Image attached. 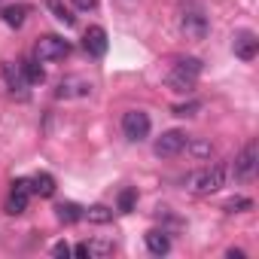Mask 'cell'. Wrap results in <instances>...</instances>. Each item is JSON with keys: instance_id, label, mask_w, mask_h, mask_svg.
I'll list each match as a JSON object with an SVG mask.
<instances>
[{"instance_id": "obj_1", "label": "cell", "mask_w": 259, "mask_h": 259, "mask_svg": "<svg viewBox=\"0 0 259 259\" xmlns=\"http://www.w3.org/2000/svg\"><path fill=\"white\" fill-rule=\"evenodd\" d=\"M226 177H229L226 165H210V168H201L189 177V189L198 195H210V192H220L226 186Z\"/></svg>"}, {"instance_id": "obj_2", "label": "cell", "mask_w": 259, "mask_h": 259, "mask_svg": "<svg viewBox=\"0 0 259 259\" xmlns=\"http://www.w3.org/2000/svg\"><path fill=\"white\" fill-rule=\"evenodd\" d=\"M70 55V43L58 34H46L37 40V61H46V64H55V61H64Z\"/></svg>"}, {"instance_id": "obj_3", "label": "cell", "mask_w": 259, "mask_h": 259, "mask_svg": "<svg viewBox=\"0 0 259 259\" xmlns=\"http://www.w3.org/2000/svg\"><path fill=\"white\" fill-rule=\"evenodd\" d=\"M256 165H259V150H256V141H250L232 162V177L235 180H253L256 177Z\"/></svg>"}, {"instance_id": "obj_4", "label": "cell", "mask_w": 259, "mask_h": 259, "mask_svg": "<svg viewBox=\"0 0 259 259\" xmlns=\"http://www.w3.org/2000/svg\"><path fill=\"white\" fill-rule=\"evenodd\" d=\"M122 135L128 141H135V144L147 141V135H150V116L144 110H128L122 116Z\"/></svg>"}, {"instance_id": "obj_5", "label": "cell", "mask_w": 259, "mask_h": 259, "mask_svg": "<svg viewBox=\"0 0 259 259\" xmlns=\"http://www.w3.org/2000/svg\"><path fill=\"white\" fill-rule=\"evenodd\" d=\"M186 135L183 132H177V128H171V132H165L159 141H156V147H153V153L159 156V159H174V156H180L183 150H186Z\"/></svg>"}, {"instance_id": "obj_6", "label": "cell", "mask_w": 259, "mask_h": 259, "mask_svg": "<svg viewBox=\"0 0 259 259\" xmlns=\"http://www.w3.org/2000/svg\"><path fill=\"white\" fill-rule=\"evenodd\" d=\"M31 195H34V192H31V180L19 177V180L13 183V189H10V198H7V213H13V217L25 213V210H28Z\"/></svg>"}, {"instance_id": "obj_7", "label": "cell", "mask_w": 259, "mask_h": 259, "mask_svg": "<svg viewBox=\"0 0 259 259\" xmlns=\"http://www.w3.org/2000/svg\"><path fill=\"white\" fill-rule=\"evenodd\" d=\"M0 73H4V82H7V89L13 92V95H19V98H28V76H25V70H22V64H13V61H4L0 64Z\"/></svg>"}, {"instance_id": "obj_8", "label": "cell", "mask_w": 259, "mask_h": 259, "mask_svg": "<svg viewBox=\"0 0 259 259\" xmlns=\"http://www.w3.org/2000/svg\"><path fill=\"white\" fill-rule=\"evenodd\" d=\"M180 28H183V34L186 37H192V40H204L207 37V16L201 13V10H183V16H180Z\"/></svg>"}, {"instance_id": "obj_9", "label": "cell", "mask_w": 259, "mask_h": 259, "mask_svg": "<svg viewBox=\"0 0 259 259\" xmlns=\"http://www.w3.org/2000/svg\"><path fill=\"white\" fill-rule=\"evenodd\" d=\"M232 52L241 58V61H253L256 52H259V37L253 31H235L232 37Z\"/></svg>"}, {"instance_id": "obj_10", "label": "cell", "mask_w": 259, "mask_h": 259, "mask_svg": "<svg viewBox=\"0 0 259 259\" xmlns=\"http://www.w3.org/2000/svg\"><path fill=\"white\" fill-rule=\"evenodd\" d=\"M107 31L101 28V25H92L85 34H82V49L92 55V58H104L107 55Z\"/></svg>"}, {"instance_id": "obj_11", "label": "cell", "mask_w": 259, "mask_h": 259, "mask_svg": "<svg viewBox=\"0 0 259 259\" xmlns=\"http://www.w3.org/2000/svg\"><path fill=\"white\" fill-rule=\"evenodd\" d=\"M165 82H168V89H171L174 95H192V92H195V79L186 76V73H180V70H174V67L168 70Z\"/></svg>"}, {"instance_id": "obj_12", "label": "cell", "mask_w": 259, "mask_h": 259, "mask_svg": "<svg viewBox=\"0 0 259 259\" xmlns=\"http://www.w3.org/2000/svg\"><path fill=\"white\" fill-rule=\"evenodd\" d=\"M147 250H150L153 256H168V253H171V238H168V232H162V229L147 232Z\"/></svg>"}, {"instance_id": "obj_13", "label": "cell", "mask_w": 259, "mask_h": 259, "mask_svg": "<svg viewBox=\"0 0 259 259\" xmlns=\"http://www.w3.org/2000/svg\"><path fill=\"white\" fill-rule=\"evenodd\" d=\"M31 192L40 195V198H52L55 195V177L49 171H40L34 180H31Z\"/></svg>"}, {"instance_id": "obj_14", "label": "cell", "mask_w": 259, "mask_h": 259, "mask_svg": "<svg viewBox=\"0 0 259 259\" xmlns=\"http://www.w3.org/2000/svg\"><path fill=\"white\" fill-rule=\"evenodd\" d=\"M28 4H16V7H4V13H0V19H4L10 28H22L25 19H28Z\"/></svg>"}, {"instance_id": "obj_15", "label": "cell", "mask_w": 259, "mask_h": 259, "mask_svg": "<svg viewBox=\"0 0 259 259\" xmlns=\"http://www.w3.org/2000/svg\"><path fill=\"white\" fill-rule=\"evenodd\" d=\"M55 217H58L61 223L73 226V223H79V220H82V207H79V204H73V201H61V204H55Z\"/></svg>"}, {"instance_id": "obj_16", "label": "cell", "mask_w": 259, "mask_h": 259, "mask_svg": "<svg viewBox=\"0 0 259 259\" xmlns=\"http://www.w3.org/2000/svg\"><path fill=\"white\" fill-rule=\"evenodd\" d=\"M174 70H180V73H186V76L198 79V76H201V70H204V64H201V58L186 55V58H177V61H174Z\"/></svg>"}, {"instance_id": "obj_17", "label": "cell", "mask_w": 259, "mask_h": 259, "mask_svg": "<svg viewBox=\"0 0 259 259\" xmlns=\"http://www.w3.org/2000/svg\"><path fill=\"white\" fill-rule=\"evenodd\" d=\"M46 7H49V13H52L61 25H67V28H73V25H76V16L64 7V0H46Z\"/></svg>"}, {"instance_id": "obj_18", "label": "cell", "mask_w": 259, "mask_h": 259, "mask_svg": "<svg viewBox=\"0 0 259 259\" xmlns=\"http://www.w3.org/2000/svg\"><path fill=\"white\" fill-rule=\"evenodd\" d=\"M82 217H85L89 223L104 226V223H110V220H113V210H110V207H104V204H92V207H85V210H82Z\"/></svg>"}, {"instance_id": "obj_19", "label": "cell", "mask_w": 259, "mask_h": 259, "mask_svg": "<svg viewBox=\"0 0 259 259\" xmlns=\"http://www.w3.org/2000/svg\"><path fill=\"white\" fill-rule=\"evenodd\" d=\"M186 150H189L195 159H210V156H213V144H210V141H198V138H195V141H186Z\"/></svg>"}, {"instance_id": "obj_20", "label": "cell", "mask_w": 259, "mask_h": 259, "mask_svg": "<svg viewBox=\"0 0 259 259\" xmlns=\"http://www.w3.org/2000/svg\"><path fill=\"white\" fill-rule=\"evenodd\" d=\"M116 204H119V210H122V213H132V210H135V204H138V189H135V186L122 189Z\"/></svg>"}, {"instance_id": "obj_21", "label": "cell", "mask_w": 259, "mask_h": 259, "mask_svg": "<svg viewBox=\"0 0 259 259\" xmlns=\"http://www.w3.org/2000/svg\"><path fill=\"white\" fill-rule=\"evenodd\" d=\"M22 70H25V76H28L31 85H37V82L46 79V73H43V67H40L37 61H22Z\"/></svg>"}, {"instance_id": "obj_22", "label": "cell", "mask_w": 259, "mask_h": 259, "mask_svg": "<svg viewBox=\"0 0 259 259\" xmlns=\"http://www.w3.org/2000/svg\"><path fill=\"white\" fill-rule=\"evenodd\" d=\"M85 247H89V256H98V259H104V256H110L116 250L113 241H89Z\"/></svg>"}, {"instance_id": "obj_23", "label": "cell", "mask_w": 259, "mask_h": 259, "mask_svg": "<svg viewBox=\"0 0 259 259\" xmlns=\"http://www.w3.org/2000/svg\"><path fill=\"white\" fill-rule=\"evenodd\" d=\"M250 207H253V201L250 198H241V195L226 201V213H241V210H250Z\"/></svg>"}, {"instance_id": "obj_24", "label": "cell", "mask_w": 259, "mask_h": 259, "mask_svg": "<svg viewBox=\"0 0 259 259\" xmlns=\"http://www.w3.org/2000/svg\"><path fill=\"white\" fill-rule=\"evenodd\" d=\"M198 110H201V101H189V104H177L174 116H195Z\"/></svg>"}, {"instance_id": "obj_25", "label": "cell", "mask_w": 259, "mask_h": 259, "mask_svg": "<svg viewBox=\"0 0 259 259\" xmlns=\"http://www.w3.org/2000/svg\"><path fill=\"white\" fill-rule=\"evenodd\" d=\"M52 256H55V259H67V256H70V247H67L64 241H58V244L52 247Z\"/></svg>"}, {"instance_id": "obj_26", "label": "cell", "mask_w": 259, "mask_h": 259, "mask_svg": "<svg viewBox=\"0 0 259 259\" xmlns=\"http://www.w3.org/2000/svg\"><path fill=\"white\" fill-rule=\"evenodd\" d=\"M73 7H76L79 13H92V10L98 7V0H73Z\"/></svg>"}, {"instance_id": "obj_27", "label": "cell", "mask_w": 259, "mask_h": 259, "mask_svg": "<svg viewBox=\"0 0 259 259\" xmlns=\"http://www.w3.org/2000/svg\"><path fill=\"white\" fill-rule=\"evenodd\" d=\"M70 253H73V256H89V247H85V244H76Z\"/></svg>"}, {"instance_id": "obj_28", "label": "cell", "mask_w": 259, "mask_h": 259, "mask_svg": "<svg viewBox=\"0 0 259 259\" xmlns=\"http://www.w3.org/2000/svg\"><path fill=\"white\" fill-rule=\"evenodd\" d=\"M226 256H229V259H244V250H235V247H232Z\"/></svg>"}]
</instances>
